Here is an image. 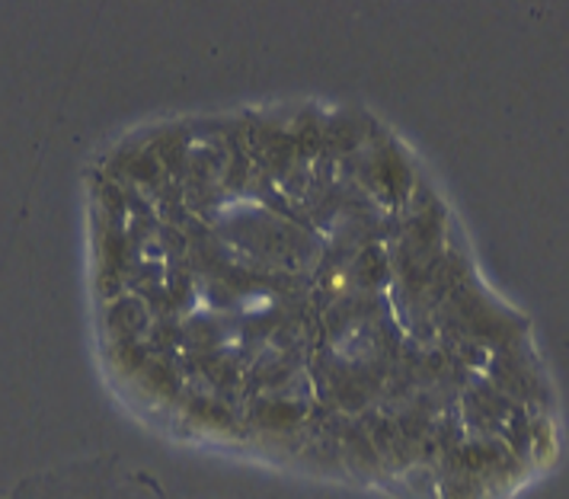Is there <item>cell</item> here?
I'll list each match as a JSON object with an SVG mask.
<instances>
[{
    "label": "cell",
    "instance_id": "cell-1",
    "mask_svg": "<svg viewBox=\"0 0 569 499\" xmlns=\"http://www.w3.org/2000/svg\"><path fill=\"white\" fill-rule=\"evenodd\" d=\"M330 282H333V289H346V286H349V276H346V272H333V279H330Z\"/></svg>",
    "mask_w": 569,
    "mask_h": 499
}]
</instances>
